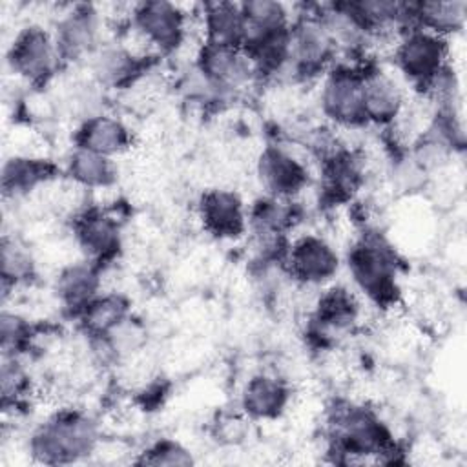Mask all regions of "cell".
<instances>
[{"instance_id":"obj_16","label":"cell","mask_w":467,"mask_h":467,"mask_svg":"<svg viewBox=\"0 0 467 467\" xmlns=\"http://www.w3.org/2000/svg\"><path fill=\"white\" fill-rule=\"evenodd\" d=\"M204 27L208 44L239 47L244 42V20L235 4H212L206 7Z\"/></svg>"},{"instance_id":"obj_1","label":"cell","mask_w":467,"mask_h":467,"mask_svg":"<svg viewBox=\"0 0 467 467\" xmlns=\"http://www.w3.org/2000/svg\"><path fill=\"white\" fill-rule=\"evenodd\" d=\"M97 441L95 427L89 420L71 414L44 425L33 436V452L47 463L73 462L88 454Z\"/></svg>"},{"instance_id":"obj_21","label":"cell","mask_w":467,"mask_h":467,"mask_svg":"<svg viewBox=\"0 0 467 467\" xmlns=\"http://www.w3.org/2000/svg\"><path fill=\"white\" fill-rule=\"evenodd\" d=\"M71 177L84 186H108L113 181V166L108 157L78 148L69 161Z\"/></svg>"},{"instance_id":"obj_5","label":"cell","mask_w":467,"mask_h":467,"mask_svg":"<svg viewBox=\"0 0 467 467\" xmlns=\"http://www.w3.org/2000/svg\"><path fill=\"white\" fill-rule=\"evenodd\" d=\"M53 58V42L49 35L38 26L22 29L9 49V64L13 71L27 80L46 78L51 73Z\"/></svg>"},{"instance_id":"obj_24","label":"cell","mask_w":467,"mask_h":467,"mask_svg":"<svg viewBox=\"0 0 467 467\" xmlns=\"http://www.w3.org/2000/svg\"><path fill=\"white\" fill-rule=\"evenodd\" d=\"M356 314H358V305L354 297L343 288H334V290H328L319 299L316 317L323 327L345 328L356 319Z\"/></svg>"},{"instance_id":"obj_20","label":"cell","mask_w":467,"mask_h":467,"mask_svg":"<svg viewBox=\"0 0 467 467\" xmlns=\"http://www.w3.org/2000/svg\"><path fill=\"white\" fill-rule=\"evenodd\" d=\"M410 16L418 18L427 31L438 35L443 31H454L462 26L465 15L463 2H423L410 5Z\"/></svg>"},{"instance_id":"obj_10","label":"cell","mask_w":467,"mask_h":467,"mask_svg":"<svg viewBox=\"0 0 467 467\" xmlns=\"http://www.w3.org/2000/svg\"><path fill=\"white\" fill-rule=\"evenodd\" d=\"M334 40L321 20H301L290 31V58L303 69H316L332 55Z\"/></svg>"},{"instance_id":"obj_11","label":"cell","mask_w":467,"mask_h":467,"mask_svg":"<svg viewBox=\"0 0 467 467\" xmlns=\"http://www.w3.org/2000/svg\"><path fill=\"white\" fill-rule=\"evenodd\" d=\"M201 217L206 230L219 237H235L244 230L243 204L234 192H208L201 201Z\"/></svg>"},{"instance_id":"obj_6","label":"cell","mask_w":467,"mask_h":467,"mask_svg":"<svg viewBox=\"0 0 467 467\" xmlns=\"http://www.w3.org/2000/svg\"><path fill=\"white\" fill-rule=\"evenodd\" d=\"M361 78L350 71L332 73L323 88L321 104L325 113L339 124H359L367 120L363 109Z\"/></svg>"},{"instance_id":"obj_8","label":"cell","mask_w":467,"mask_h":467,"mask_svg":"<svg viewBox=\"0 0 467 467\" xmlns=\"http://www.w3.org/2000/svg\"><path fill=\"white\" fill-rule=\"evenodd\" d=\"M290 266L297 279L305 283H321L336 274L337 255L323 239L306 235L292 246Z\"/></svg>"},{"instance_id":"obj_7","label":"cell","mask_w":467,"mask_h":467,"mask_svg":"<svg viewBox=\"0 0 467 467\" xmlns=\"http://www.w3.org/2000/svg\"><path fill=\"white\" fill-rule=\"evenodd\" d=\"M261 184L274 197H288L299 192L306 182L305 168L285 150L268 146L257 162Z\"/></svg>"},{"instance_id":"obj_15","label":"cell","mask_w":467,"mask_h":467,"mask_svg":"<svg viewBox=\"0 0 467 467\" xmlns=\"http://www.w3.org/2000/svg\"><path fill=\"white\" fill-rule=\"evenodd\" d=\"M288 401L286 387L270 376L252 378L243 392V407L254 418H274Z\"/></svg>"},{"instance_id":"obj_23","label":"cell","mask_w":467,"mask_h":467,"mask_svg":"<svg viewBox=\"0 0 467 467\" xmlns=\"http://www.w3.org/2000/svg\"><path fill=\"white\" fill-rule=\"evenodd\" d=\"M128 305L120 296L93 297L84 306V323L89 332L97 336H106L113 327L126 319Z\"/></svg>"},{"instance_id":"obj_18","label":"cell","mask_w":467,"mask_h":467,"mask_svg":"<svg viewBox=\"0 0 467 467\" xmlns=\"http://www.w3.org/2000/svg\"><path fill=\"white\" fill-rule=\"evenodd\" d=\"M244 20V42L259 38L286 27V11L281 4L270 0H252L239 5Z\"/></svg>"},{"instance_id":"obj_28","label":"cell","mask_w":467,"mask_h":467,"mask_svg":"<svg viewBox=\"0 0 467 467\" xmlns=\"http://www.w3.org/2000/svg\"><path fill=\"white\" fill-rule=\"evenodd\" d=\"M27 336L26 323L15 314H2V350L7 356L11 350L18 348Z\"/></svg>"},{"instance_id":"obj_26","label":"cell","mask_w":467,"mask_h":467,"mask_svg":"<svg viewBox=\"0 0 467 467\" xmlns=\"http://www.w3.org/2000/svg\"><path fill=\"white\" fill-rule=\"evenodd\" d=\"M133 69V57L122 49H108L97 62V73L106 82H119Z\"/></svg>"},{"instance_id":"obj_25","label":"cell","mask_w":467,"mask_h":467,"mask_svg":"<svg viewBox=\"0 0 467 467\" xmlns=\"http://www.w3.org/2000/svg\"><path fill=\"white\" fill-rule=\"evenodd\" d=\"M31 259L29 254L15 243V239H4L2 241V277L4 285L20 281L31 274Z\"/></svg>"},{"instance_id":"obj_17","label":"cell","mask_w":467,"mask_h":467,"mask_svg":"<svg viewBox=\"0 0 467 467\" xmlns=\"http://www.w3.org/2000/svg\"><path fill=\"white\" fill-rule=\"evenodd\" d=\"M80 244L93 255H108L119 246V230L113 219L99 212H89L77 223Z\"/></svg>"},{"instance_id":"obj_27","label":"cell","mask_w":467,"mask_h":467,"mask_svg":"<svg viewBox=\"0 0 467 467\" xmlns=\"http://www.w3.org/2000/svg\"><path fill=\"white\" fill-rule=\"evenodd\" d=\"M142 462L150 465H188L192 463V456L179 443L162 441L155 445Z\"/></svg>"},{"instance_id":"obj_3","label":"cell","mask_w":467,"mask_h":467,"mask_svg":"<svg viewBox=\"0 0 467 467\" xmlns=\"http://www.w3.org/2000/svg\"><path fill=\"white\" fill-rule=\"evenodd\" d=\"M445 55V42L427 29L410 31L396 51L401 71L418 82L434 80L441 73Z\"/></svg>"},{"instance_id":"obj_19","label":"cell","mask_w":467,"mask_h":467,"mask_svg":"<svg viewBox=\"0 0 467 467\" xmlns=\"http://www.w3.org/2000/svg\"><path fill=\"white\" fill-rule=\"evenodd\" d=\"M51 166L29 157H13L4 164L2 188L5 193H24L51 175Z\"/></svg>"},{"instance_id":"obj_4","label":"cell","mask_w":467,"mask_h":467,"mask_svg":"<svg viewBox=\"0 0 467 467\" xmlns=\"http://www.w3.org/2000/svg\"><path fill=\"white\" fill-rule=\"evenodd\" d=\"M139 35L162 49H171L181 44L184 31V15L175 4L155 0L142 2L133 13Z\"/></svg>"},{"instance_id":"obj_9","label":"cell","mask_w":467,"mask_h":467,"mask_svg":"<svg viewBox=\"0 0 467 467\" xmlns=\"http://www.w3.org/2000/svg\"><path fill=\"white\" fill-rule=\"evenodd\" d=\"M252 67V60L239 47L206 44L201 51V73L217 86H237L248 80Z\"/></svg>"},{"instance_id":"obj_12","label":"cell","mask_w":467,"mask_h":467,"mask_svg":"<svg viewBox=\"0 0 467 467\" xmlns=\"http://www.w3.org/2000/svg\"><path fill=\"white\" fill-rule=\"evenodd\" d=\"M99 20L91 5H78L69 11L58 24L57 51L75 58L89 51L97 42Z\"/></svg>"},{"instance_id":"obj_22","label":"cell","mask_w":467,"mask_h":467,"mask_svg":"<svg viewBox=\"0 0 467 467\" xmlns=\"http://www.w3.org/2000/svg\"><path fill=\"white\" fill-rule=\"evenodd\" d=\"M99 286V277L91 266L77 265L67 268L58 279V294L69 306H86Z\"/></svg>"},{"instance_id":"obj_13","label":"cell","mask_w":467,"mask_h":467,"mask_svg":"<svg viewBox=\"0 0 467 467\" xmlns=\"http://www.w3.org/2000/svg\"><path fill=\"white\" fill-rule=\"evenodd\" d=\"M365 117L376 122L394 120L403 106L401 91L385 73H368L361 78Z\"/></svg>"},{"instance_id":"obj_2","label":"cell","mask_w":467,"mask_h":467,"mask_svg":"<svg viewBox=\"0 0 467 467\" xmlns=\"http://www.w3.org/2000/svg\"><path fill=\"white\" fill-rule=\"evenodd\" d=\"M354 281L376 301L392 297L394 292V257L379 239H363L348 257Z\"/></svg>"},{"instance_id":"obj_14","label":"cell","mask_w":467,"mask_h":467,"mask_svg":"<svg viewBox=\"0 0 467 467\" xmlns=\"http://www.w3.org/2000/svg\"><path fill=\"white\" fill-rule=\"evenodd\" d=\"M128 140L130 135L124 124L106 115L88 119V122L82 126L78 133V148H86L104 157L122 151L128 146Z\"/></svg>"}]
</instances>
